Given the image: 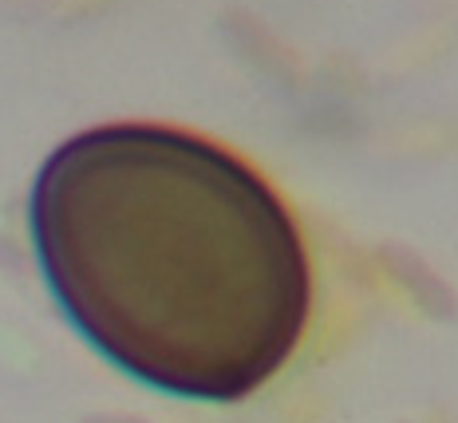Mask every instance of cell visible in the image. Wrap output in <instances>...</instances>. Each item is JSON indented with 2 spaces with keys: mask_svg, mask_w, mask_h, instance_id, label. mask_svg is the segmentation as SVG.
Wrapping results in <instances>:
<instances>
[{
  "mask_svg": "<svg viewBox=\"0 0 458 423\" xmlns=\"http://www.w3.org/2000/svg\"><path fill=\"white\" fill-rule=\"evenodd\" d=\"M28 237L64 321L131 380L233 403L297 352L312 269L245 159L166 123H103L32 178Z\"/></svg>",
  "mask_w": 458,
  "mask_h": 423,
  "instance_id": "obj_1",
  "label": "cell"
}]
</instances>
